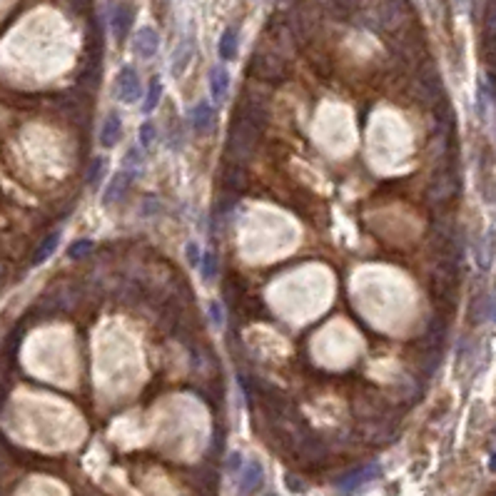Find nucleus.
I'll use <instances>...</instances> for the list:
<instances>
[{
  "mask_svg": "<svg viewBox=\"0 0 496 496\" xmlns=\"http://www.w3.org/2000/svg\"><path fill=\"white\" fill-rule=\"evenodd\" d=\"M115 97L120 103L132 105L142 97V83L135 68H123L115 77Z\"/></svg>",
  "mask_w": 496,
  "mask_h": 496,
  "instance_id": "nucleus-1",
  "label": "nucleus"
},
{
  "mask_svg": "<svg viewBox=\"0 0 496 496\" xmlns=\"http://www.w3.org/2000/svg\"><path fill=\"white\" fill-rule=\"evenodd\" d=\"M382 474V464L374 462V464H367V467L362 469H354V471H349L347 476H342L337 482V489L342 491V494H354V491H359L364 484L374 482L377 476Z\"/></svg>",
  "mask_w": 496,
  "mask_h": 496,
  "instance_id": "nucleus-2",
  "label": "nucleus"
},
{
  "mask_svg": "<svg viewBox=\"0 0 496 496\" xmlns=\"http://www.w3.org/2000/svg\"><path fill=\"white\" fill-rule=\"evenodd\" d=\"M132 177H135V173H127V170H120V173L112 175V179L108 182L105 195H103L105 205H115V202L123 200L125 195H127V190H130V185H132Z\"/></svg>",
  "mask_w": 496,
  "mask_h": 496,
  "instance_id": "nucleus-3",
  "label": "nucleus"
},
{
  "mask_svg": "<svg viewBox=\"0 0 496 496\" xmlns=\"http://www.w3.org/2000/svg\"><path fill=\"white\" fill-rule=\"evenodd\" d=\"M120 138H123V117H120V112L112 110L105 115L103 127H100V145L105 150H112L120 142Z\"/></svg>",
  "mask_w": 496,
  "mask_h": 496,
  "instance_id": "nucleus-4",
  "label": "nucleus"
},
{
  "mask_svg": "<svg viewBox=\"0 0 496 496\" xmlns=\"http://www.w3.org/2000/svg\"><path fill=\"white\" fill-rule=\"evenodd\" d=\"M262 482H264L262 464L257 462V459L245 462V467H242L240 471V494H252V491H257L262 486Z\"/></svg>",
  "mask_w": 496,
  "mask_h": 496,
  "instance_id": "nucleus-5",
  "label": "nucleus"
},
{
  "mask_svg": "<svg viewBox=\"0 0 496 496\" xmlns=\"http://www.w3.org/2000/svg\"><path fill=\"white\" fill-rule=\"evenodd\" d=\"M132 48H135V53H138L140 58H152L155 53H158L160 48V35L155 28H142L135 33V38H132Z\"/></svg>",
  "mask_w": 496,
  "mask_h": 496,
  "instance_id": "nucleus-6",
  "label": "nucleus"
},
{
  "mask_svg": "<svg viewBox=\"0 0 496 496\" xmlns=\"http://www.w3.org/2000/svg\"><path fill=\"white\" fill-rule=\"evenodd\" d=\"M130 25H132V13H130V8L125 5V3H120V5L112 8V33H115L117 40H123L125 35H127Z\"/></svg>",
  "mask_w": 496,
  "mask_h": 496,
  "instance_id": "nucleus-7",
  "label": "nucleus"
},
{
  "mask_svg": "<svg viewBox=\"0 0 496 496\" xmlns=\"http://www.w3.org/2000/svg\"><path fill=\"white\" fill-rule=\"evenodd\" d=\"M210 90H212L214 103H222V100H225V95H227V90H230L227 70H225V68H212V73H210Z\"/></svg>",
  "mask_w": 496,
  "mask_h": 496,
  "instance_id": "nucleus-8",
  "label": "nucleus"
},
{
  "mask_svg": "<svg viewBox=\"0 0 496 496\" xmlns=\"http://www.w3.org/2000/svg\"><path fill=\"white\" fill-rule=\"evenodd\" d=\"M212 120H214L212 105H210V103H200L193 110V130L200 132V135H205V132L212 127Z\"/></svg>",
  "mask_w": 496,
  "mask_h": 496,
  "instance_id": "nucleus-9",
  "label": "nucleus"
},
{
  "mask_svg": "<svg viewBox=\"0 0 496 496\" xmlns=\"http://www.w3.org/2000/svg\"><path fill=\"white\" fill-rule=\"evenodd\" d=\"M220 55H222V60H232V58L237 55V30L227 28L225 33H222Z\"/></svg>",
  "mask_w": 496,
  "mask_h": 496,
  "instance_id": "nucleus-10",
  "label": "nucleus"
},
{
  "mask_svg": "<svg viewBox=\"0 0 496 496\" xmlns=\"http://www.w3.org/2000/svg\"><path fill=\"white\" fill-rule=\"evenodd\" d=\"M58 242H60V232L48 234V237H45V242H42L40 247H38V255H35L33 262H35V264H42V262H45V260H48V257L58 249Z\"/></svg>",
  "mask_w": 496,
  "mask_h": 496,
  "instance_id": "nucleus-11",
  "label": "nucleus"
},
{
  "mask_svg": "<svg viewBox=\"0 0 496 496\" xmlns=\"http://www.w3.org/2000/svg\"><path fill=\"white\" fill-rule=\"evenodd\" d=\"M160 97H162V83H160V80H155V83L150 85V90H147L145 103H142V112H152V110H155V108L160 105Z\"/></svg>",
  "mask_w": 496,
  "mask_h": 496,
  "instance_id": "nucleus-12",
  "label": "nucleus"
},
{
  "mask_svg": "<svg viewBox=\"0 0 496 496\" xmlns=\"http://www.w3.org/2000/svg\"><path fill=\"white\" fill-rule=\"evenodd\" d=\"M200 269H202V280H205V282L214 280V275H217V260H214L212 252H207V255H202Z\"/></svg>",
  "mask_w": 496,
  "mask_h": 496,
  "instance_id": "nucleus-13",
  "label": "nucleus"
},
{
  "mask_svg": "<svg viewBox=\"0 0 496 496\" xmlns=\"http://www.w3.org/2000/svg\"><path fill=\"white\" fill-rule=\"evenodd\" d=\"M155 140H158V127L152 123H142V127H140V142H142V147L150 150L155 145Z\"/></svg>",
  "mask_w": 496,
  "mask_h": 496,
  "instance_id": "nucleus-14",
  "label": "nucleus"
},
{
  "mask_svg": "<svg viewBox=\"0 0 496 496\" xmlns=\"http://www.w3.org/2000/svg\"><path fill=\"white\" fill-rule=\"evenodd\" d=\"M92 247H95L92 240H77L70 245V257H73V260H83L88 252H92Z\"/></svg>",
  "mask_w": 496,
  "mask_h": 496,
  "instance_id": "nucleus-15",
  "label": "nucleus"
},
{
  "mask_svg": "<svg viewBox=\"0 0 496 496\" xmlns=\"http://www.w3.org/2000/svg\"><path fill=\"white\" fill-rule=\"evenodd\" d=\"M103 167H105V160L103 158H95L92 160V165H90V173H88V182L92 187L97 185V179H100V175H103Z\"/></svg>",
  "mask_w": 496,
  "mask_h": 496,
  "instance_id": "nucleus-16",
  "label": "nucleus"
},
{
  "mask_svg": "<svg viewBox=\"0 0 496 496\" xmlns=\"http://www.w3.org/2000/svg\"><path fill=\"white\" fill-rule=\"evenodd\" d=\"M187 48H190V45H187V42H182V45H179V55H177V60H175V65H173V70H175V75H179V73H182V70H185V62L190 60V53H187Z\"/></svg>",
  "mask_w": 496,
  "mask_h": 496,
  "instance_id": "nucleus-17",
  "label": "nucleus"
},
{
  "mask_svg": "<svg viewBox=\"0 0 496 496\" xmlns=\"http://www.w3.org/2000/svg\"><path fill=\"white\" fill-rule=\"evenodd\" d=\"M187 260H190V264H193V267L200 269V262H202L200 245H195V242H190V245H187Z\"/></svg>",
  "mask_w": 496,
  "mask_h": 496,
  "instance_id": "nucleus-18",
  "label": "nucleus"
},
{
  "mask_svg": "<svg viewBox=\"0 0 496 496\" xmlns=\"http://www.w3.org/2000/svg\"><path fill=\"white\" fill-rule=\"evenodd\" d=\"M242 467H245V464H242V454H240V451H232V454H230V459H227V471H230V474H240Z\"/></svg>",
  "mask_w": 496,
  "mask_h": 496,
  "instance_id": "nucleus-19",
  "label": "nucleus"
},
{
  "mask_svg": "<svg viewBox=\"0 0 496 496\" xmlns=\"http://www.w3.org/2000/svg\"><path fill=\"white\" fill-rule=\"evenodd\" d=\"M210 317H212L214 327H222V307L217 302L210 304Z\"/></svg>",
  "mask_w": 496,
  "mask_h": 496,
  "instance_id": "nucleus-20",
  "label": "nucleus"
},
{
  "mask_svg": "<svg viewBox=\"0 0 496 496\" xmlns=\"http://www.w3.org/2000/svg\"><path fill=\"white\" fill-rule=\"evenodd\" d=\"M489 469H491V471H496V454L491 456V462H489Z\"/></svg>",
  "mask_w": 496,
  "mask_h": 496,
  "instance_id": "nucleus-21",
  "label": "nucleus"
},
{
  "mask_svg": "<svg viewBox=\"0 0 496 496\" xmlns=\"http://www.w3.org/2000/svg\"><path fill=\"white\" fill-rule=\"evenodd\" d=\"M494 319H496V299H494Z\"/></svg>",
  "mask_w": 496,
  "mask_h": 496,
  "instance_id": "nucleus-22",
  "label": "nucleus"
}]
</instances>
